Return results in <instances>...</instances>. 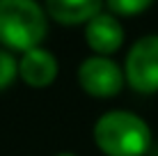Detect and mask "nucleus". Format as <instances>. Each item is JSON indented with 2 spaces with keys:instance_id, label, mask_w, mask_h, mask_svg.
I'll return each mask as SVG.
<instances>
[{
  "instance_id": "nucleus-1",
  "label": "nucleus",
  "mask_w": 158,
  "mask_h": 156,
  "mask_svg": "<svg viewBox=\"0 0 158 156\" xmlns=\"http://www.w3.org/2000/svg\"><path fill=\"white\" fill-rule=\"evenodd\" d=\"M96 149L103 156H147L151 149V126L133 110H106L92 129Z\"/></svg>"
},
{
  "instance_id": "nucleus-2",
  "label": "nucleus",
  "mask_w": 158,
  "mask_h": 156,
  "mask_svg": "<svg viewBox=\"0 0 158 156\" xmlns=\"http://www.w3.org/2000/svg\"><path fill=\"white\" fill-rule=\"evenodd\" d=\"M46 9L39 0H0V46L12 53L41 46L48 35Z\"/></svg>"
},
{
  "instance_id": "nucleus-3",
  "label": "nucleus",
  "mask_w": 158,
  "mask_h": 156,
  "mask_svg": "<svg viewBox=\"0 0 158 156\" xmlns=\"http://www.w3.org/2000/svg\"><path fill=\"white\" fill-rule=\"evenodd\" d=\"M126 85L138 94H158V32L142 35L131 44L124 60Z\"/></svg>"
},
{
  "instance_id": "nucleus-4",
  "label": "nucleus",
  "mask_w": 158,
  "mask_h": 156,
  "mask_svg": "<svg viewBox=\"0 0 158 156\" xmlns=\"http://www.w3.org/2000/svg\"><path fill=\"white\" fill-rule=\"evenodd\" d=\"M80 90L92 99H115L126 85L124 67L110 55H94L85 57L76 71Z\"/></svg>"
},
{
  "instance_id": "nucleus-5",
  "label": "nucleus",
  "mask_w": 158,
  "mask_h": 156,
  "mask_svg": "<svg viewBox=\"0 0 158 156\" xmlns=\"http://www.w3.org/2000/svg\"><path fill=\"white\" fill-rule=\"evenodd\" d=\"M85 28V44L94 55H115L119 48L124 46L126 39V30L122 25V19L110 14L108 9L92 16L83 25Z\"/></svg>"
},
{
  "instance_id": "nucleus-6",
  "label": "nucleus",
  "mask_w": 158,
  "mask_h": 156,
  "mask_svg": "<svg viewBox=\"0 0 158 156\" xmlns=\"http://www.w3.org/2000/svg\"><path fill=\"white\" fill-rule=\"evenodd\" d=\"M57 74H60V62L53 51H48L44 46H35L21 53L19 78L28 87H35V90L51 87L57 80Z\"/></svg>"
},
{
  "instance_id": "nucleus-7",
  "label": "nucleus",
  "mask_w": 158,
  "mask_h": 156,
  "mask_svg": "<svg viewBox=\"0 0 158 156\" xmlns=\"http://www.w3.org/2000/svg\"><path fill=\"white\" fill-rule=\"evenodd\" d=\"M48 19L57 25H85L92 16L103 12V0H44Z\"/></svg>"
},
{
  "instance_id": "nucleus-8",
  "label": "nucleus",
  "mask_w": 158,
  "mask_h": 156,
  "mask_svg": "<svg viewBox=\"0 0 158 156\" xmlns=\"http://www.w3.org/2000/svg\"><path fill=\"white\" fill-rule=\"evenodd\" d=\"M103 2L110 14L119 16V19H131V16L144 14L156 0H103Z\"/></svg>"
},
{
  "instance_id": "nucleus-9",
  "label": "nucleus",
  "mask_w": 158,
  "mask_h": 156,
  "mask_svg": "<svg viewBox=\"0 0 158 156\" xmlns=\"http://www.w3.org/2000/svg\"><path fill=\"white\" fill-rule=\"evenodd\" d=\"M19 78V57H14L12 51L0 48V92L7 90Z\"/></svg>"
},
{
  "instance_id": "nucleus-10",
  "label": "nucleus",
  "mask_w": 158,
  "mask_h": 156,
  "mask_svg": "<svg viewBox=\"0 0 158 156\" xmlns=\"http://www.w3.org/2000/svg\"><path fill=\"white\" fill-rule=\"evenodd\" d=\"M55 156H78V154H76V152H57Z\"/></svg>"
}]
</instances>
